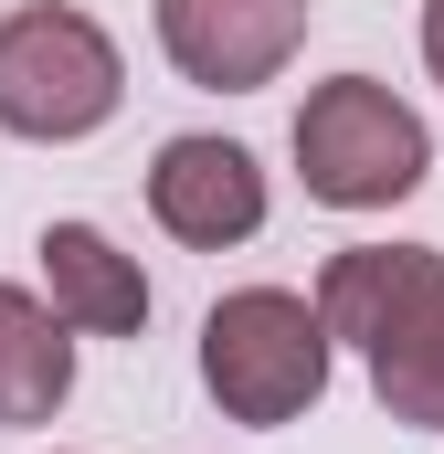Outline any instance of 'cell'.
<instances>
[{
    "label": "cell",
    "instance_id": "6da1fadb",
    "mask_svg": "<svg viewBox=\"0 0 444 454\" xmlns=\"http://www.w3.org/2000/svg\"><path fill=\"white\" fill-rule=\"evenodd\" d=\"M318 317L360 348L370 402L413 434H444V254L434 243H349L318 264Z\"/></svg>",
    "mask_w": 444,
    "mask_h": 454
},
{
    "label": "cell",
    "instance_id": "7a4b0ae2",
    "mask_svg": "<svg viewBox=\"0 0 444 454\" xmlns=\"http://www.w3.org/2000/svg\"><path fill=\"white\" fill-rule=\"evenodd\" d=\"M329 317L318 296L297 286H233L212 317H202V391L222 402V423H254V434H286L329 402Z\"/></svg>",
    "mask_w": 444,
    "mask_h": 454
},
{
    "label": "cell",
    "instance_id": "3957f363",
    "mask_svg": "<svg viewBox=\"0 0 444 454\" xmlns=\"http://www.w3.org/2000/svg\"><path fill=\"white\" fill-rule=\"evenodd\" d=\"M286 148H297L307 201H329V212H392V201H413V191L434 180V127L402 106L381 74H329V85H307Z\"/></svg>",
    "mask_w": 444,
    "mask_h": 454
},
{
    "label": "cell",
    "instance_id": "277c9868",
    "mask_svg": "<svg viewBox=\"0 0 444 454\" xmlns=\"http://www.w3.org/2000/svg\"><path fill=\"white\" fill-rule=\"evenodd\" d=\"M127 106V64H116L107 21L64 11V0H21L0 11V137L32 148H75Z\"/></svg>",
    "mask_w": 444,
    "mask_h": 454
},
{
    "label": "cell",
    "instance_id": "5b68a950",
    "mask_svg": "<svg viewBox=\"0 0 444 454\" xmlns=\"http://www.w3.org/2000/svg\"><path fill=\"white\" fill-rule=\"evenodd\" d=\"M265 212H275V191H265V169H254L243 137H212V127L159 137V159H148V223L170 232V243L233 254V243L265 232Z\"/></svg>",
    "mask_w": 444,
    "mask_h": 454
},
{
    "label": "cell",
    "instance_id": "8992f818",
    "mask_svg": "<svg viewBox=\"0 0 444 454\" xmlns=\"http://www.w3.org/2000/svg\"><path fill=\"white\" fill-rule=\"evenodd\" d=\"M307 0H159V53L202 96H254L297 64Z\"/></svg>",
    "mask_w": 444,
    "mask_h": 454
},
{
    "label": "cell",
    "instance_id": "52a82bcc",
    "mask_svg": "<svg viewBox=\"0 0 444 454\" xmlns=\"http://www.w3.org/2000/svg\"><path fill=\"white\" fill-rule=\"evenodd\" d=\"M43 296H53V317L75 328V339H138L148 328V275H138V254L96 223H43Z\"/></svg>",
    "mask_w": 444,
    "mask_h": 454
},
{
    "label": "cell",
    "instance_id": "ba28073f",
    "mask_svg": "<svg viewBox=\"0 0 444 454\" xmlns=\"http://www.w3.org/2000/svg\"><path fill=\"white\" fill-rule=\"evenodd\" d=\"M75 402V328L53 317V296L0 286V434L53 423Z\"/></svg>",
    "mask_w": 444,
    "mask_h": 454
},
{
    "label": "cell",
    "instance_id": "9c48e42d",
    "mask_svg": "<svg viewBox=\"0 0 444 454\" xmlns=\"http://www.w3.org/2000/svg\"><path fill=\"white\" fill-rule=\"evenodd\" d=\"M424 74L444 85V0H424Z\"/></svg>",
    "mask_w": 444,
    "mask_h": 454
}]
</instances>
